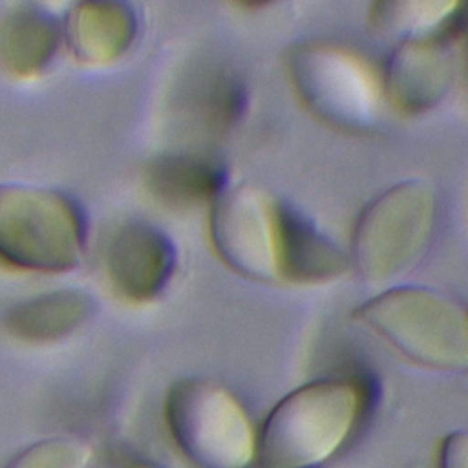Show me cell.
Returning <instances> with one entry per match:
<instances>
[{
  "label": "cell",
  "instance_id": "9",
  "mask_svg": "<svg viewBox=\"0 0 468 468\" xmlns=\"http://www.w3.org/2000/svg\"><path fill=\"white\" fill-rule=\"evenodd\" d=\"M384 97L406 113L430 112L448 95L453 62L442 40H406L389 53L382 77Z\"/></svg>",
  "mask_w": 468,
  "mask_h": 468
},
{
  "label": "cell",
  "instance_id": "19",
  "mask_svg": "<svg viewBox=\"0 0 468 468\" xmlns=\"http://www.w3.org/2000/svg\"><path fill=\"white\" fill-rule=\"evenodd\" d=\"M130 468H148V466H130Z\"/></svg>",
  "mask_w": 468,
  "mask_h": 468
},
{
  "label": "cell",
  "instance_id": "8",
  "mask_svg": "<svg viewBox=\"0 0 468 468\" xmlns=\"http://www.w3.org/2000/svg\"><path fill=\"white\" fill-rule=\"evenodd\" d=\"M177 250L159 227L128 221L112 236L106 249V271L113 287L132 302H150L170 283Z\"/></svg>",
  "mask_w": 468,
  "mask_h": 468
},
{
  "label": "cell",
  "instance_id": "2",
  "mask_svg": "<svg viewBox=\"0 0 468 468\" xmlns=\"http://www.w3.org/2000/svg\"><path fill=\"white\" fill-rule=\"evenodd\" d=\"M355 318L417 366L468 369V311L430 287H389L356 305Z\"/></svg>",
  "mask_w": 468,
  "mask_h": 468
},
{
  "label": "cell",
  "instance_id": "15",
  "mask_svg": "<svg viewBox=\"0 0 468 468\" xmlns=\"http://www.w3.org/2000/svg\"><path fill=\"white\" fill-rule=\"evenodd\" d=\"M468 4L435 0H386L369 9L371 26L406 40H442L461 37Z\"/></svg>",
  "mask_w": 468,
  "mask_h": 468
},
{
  "label": "cell",
  "instance_id": "11",
  "mask_svg": "<svg viewBox=\"0 0 468 468\" xmlns=\"http://www.w3.org/2000/svg\"><path fill=\"white\" fill-rule=\"evenodd\" d=\"M137 29V16L128 4L79 2L62 20V40L77 60L104 66L130 49Z\"/></svg>",
  "mask_w": 468,
  "mask_h": 468
},
{
  "label": "cell",
  "instance_id": "17",
  "mask_svg": "<svg viewBox=\"0 0 468 468\" xmlns=\"http://www.w3.org/2000/svg\"><path fill=\"white\" fill-rule=\"evenodd\" d=\"M435 468H468V431L455 430L444 435L437 446Z\"/></svg>",
  "mask_w": 468,
  "mask_h": 468
},
{
  "label": "cell",
  "instance_id": "18",
  "mask_svg": "<svg viewBox=\"0 0 468 468\" xmlns=\"http://www.w3.org/2000/svg\"><path fill=\"white\" fill-rule=\"evenodd\" d=\"M461 37H463V40H464L463 57H464V68H466V75H468V9H466V18H464V26H463Z\"/></svg>",
  "mask_w": 468,
  "mask_h": 468
},
{
  "label": "cell",
  "instance_id": "1",
  "mask_svg": "<svg viewBox=\"0 0 468 468\" xmlns=\"http://www.w3.org/2000/svg\"><path fill=\"white\" fill-rule=\"evenodd\" d=\"M366 402L360 380L329 377L282 397L256 435L260 468H314L340 450Z\"/></svg>",
  "mask_w": 468,
  "mask_h": 468
},
{
  "label": "cell",
  "instance_id": "12",
  "mask_svg": "<svg viewBox=\"0 0 468 468\" xmlns=\"http://www.w3.org/2000/svg\"><path fill=\"white\" fill-rule=\"evenodd\" d=\"M62 40V22L49 11L18 4L0 16V62L16 77L38 75Z\"/></svg>",
  "mask_w": 468,
  "mask_h": 468
},
{
  "label": "cell",
  "instance_id": "10",
  "mask_svg": "<svg viewBox=\"0 0 468 468\" xmlns=\"http://www.w3.org/2000/svg\"><path fill=\"white\" fill-rule=\"evenodd\" d=\"M276 260L280 282L314 285L338 278L347 254L292 205L276 201Z\"/></svg>",
  "mask_w": 468,
  "mask_h": 468
},
{
  "label": "cell",
  "instance_id": "4",
  "mask_svg": "<svg viewBox=\"0 0 468 468\" xmlns=\"http://www.w3.org/2000/svg\"><path fill=\"white\" fill-rule=\"evenodd\" d=\"M435 212V194L424 181L406 179L382 190L355 219L349 265L373 283L404 274L426 250Z\"/></svg>",
  "mask_w": 468,
  "mask_h": 468
},
{
  "label": "cell",
  "instance_id": "13",
  "mask_svg": "<svg viewBox=\"0 0 468 468\" xmlns=\"http://www.w3.org/2000/svg\"><path fill=\"white\" fill-rule=\"evenodd\" d=\"M95 311L93 298L80 289H57L13 305L5 314L7 331L24 342H55L80 327Z\"/></svg>",
  "mask_w": 468,
  "mask_h": 468
},
{
  "label": "cell",
  "instance_id": "14",
  "mask_svg": "<svg viewBox=\"0 0 468 468\" xmlns=\"http://www.w3.org/2000/svg\"><path fill=\"white\" fill-rule=\"evenodd\" d=\"M227 185L223 166L194 154H165L146 166L148 190L172 208L210 205Z\"/></svg>",
  "mask_w": 468,
  "mask_h": 468
},
{
  "label": "cell",
  "instance_id": "5",
  "mask_svg": "<svg viewBox=\"0 0 468 468\" xmlns=\"http://www.w3.org/2000/svg\"><path fill=\"white\" fill-rule=\"evenodd\" d=\"M287 79L298 101L340 132H367L384 101L382 82L356 53L333 42H300L285 57Z\"/></svg>",
  "mask_w": 468,
  "mask_h": 468
},
{
  "label": "cell",
  "instance_id": "3",
  "mask_svg": "<svg viewBox=\"0 0 468 468\" xmlns=\"http://www.w3.org/2000/svg\"><path fill=\"white\" fill-rule=\"evenodd\" d=\"M86 249L80 207L55 188L0 183V258L37 272L75 269Z\"/></svg>",
  "mask_w": 468,
  "mask_h": 468
},
{
  "label": "cell",
  "instance_id": "6",
  "mask_svg": "<svg viewBox=\"0 0 468 468\" xmlns=\"http://www.w3.org/2000/svg\"><path fill=\"white\" fill-rule=\"evenodd\" d=\"M163 413L176 446L199 468H247L256 457V433L243 406L214 380L174 382Z\"/></svg>",
  "mask_w": 468,
  "mask_h": 468
},
{
  "label": "cell",
  "instance_id": "7",
  "mask_svg": "<svg viewBox=\"0 0 468 468\" xmlns=\"http://www.w3.org/2000/svg\"><path fill=\"white\" fill-rule=\"evenodd\" d=\"M208 236L219 260L236 274L276 283V201L247 185H227L210 203Z\"/></svg>",
  "mask_w": 468,
  "mask_h": 468
},
{
  "label": "cell",
  "instance_id": "16",
  "mask_svg": "<svg viewBox=\"0 0 468 468\" xmlns=\"http://www.w3.org/2000/svg\"><path fill=\"white\" fill-rule=\"evenodd\" d=\"M91 446L75 437H49L18 452L5 468H88Z\"/></svg>",
  "mask_w": 468,
  "mask_h": 468
}]
</instances>
